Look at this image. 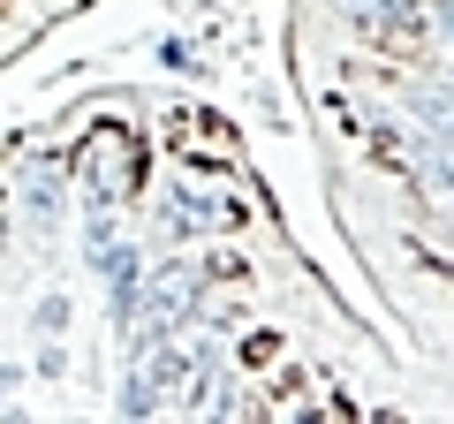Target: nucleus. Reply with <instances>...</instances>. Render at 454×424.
Masks as SVG:
<instances>
[{"mask_svg":"<svg viewBox=\"0 0 454 424\" xmlns=\"http://www.w3.org/2000/svg\"><path fill=\"white\" fill-rule=\"evenodd\" d=\"M31 326H38V334H61V326H68V295H46V303L31 310Z\"/></svg>","mask_w":454,"mask_h":424,"instance_id":"7ed1b4c3","label":"nucleus"},{"mask_svg":"<svg viewBox=\"0 0 454 424\" xmlns=\"http://www.w3.org/2000/svg\"><path fill=\"white\" fill-rule=\"evenodd\" d=\"M439 23H447V31H454V0H439Z\"/></svg>","mask_w":454,"mask_h":424,"instance_id":"39448f33","label":"nucleus"},{"mask_svg":"<svg viewBox=\"0 0 454 424\" xmlns=\"http://www.w3.org/2000/svg\"><path fill=\"white\" fill-rule=\"evenodd\" d=\"M23 220H31V235L61 228V175H53V167H31V175H23Z\"/></svg>","mask_w":454,"mask_h":424,"instance_id":"f257e3e1","label":"nucleus"},{"mask_svg":"<svg viewBox=\"0 0 454 424\" xmlns=\"http://www.w3.org/2000/svg\"><path fill=\"white\" fill-rule=\"evenodd\" d=\"M424 122H432V137H439V175L454 182V98H424Z\"/></svg>","mask_w":454,"mask_h":424,"instance_id":"f03ea898","label":"nucleus"},{"mask_svg":"<svg viewBox=\"0 0 454 424\" xmlns=\"http://www.w3.org/2000/svg\"><path fill=\"white\" fill-rule=\"evenodd\" d=\"M16 387H23V364H0V402H8Z\"/></svg>","mask_w":454,"mask_h":424,"instance_id":"20e7f679","label":"nucleus"}]
</instances>
